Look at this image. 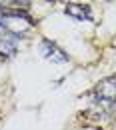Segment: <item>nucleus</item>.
<instances>
[{
    "label": "nucleus",
    "instance_id": "nucleus-1",
    "mask_svg": "<svg viewBox=\"0 0 116 130\" xmlns=\"http://www.w3.org/2000/svg\"><path fill=\"white\" fill-rule=\"evenodd\" d=\"M94 106H96V116H100V118L116 110V76H108L96 84Z\"/></svg>",
    "mask_w": 116,
    "mask_h": 130
},
{
    "label": "nucleus",
    "instance_id": "nucleus-2",
    "mask_svg": "<svg viewBox=\"0 0 116 130\" xmlns=\"http://www.w3.org/2000/svg\"><path fill=\"white\" fill-rule=\"evenodd\" d=\"M0 24L4 26V30L12 36L20 38L24 32H28L34 26V20L24 10H6V8H0Z\"/></svg>",
    "mask_w": 116,
    "mask_h": 130
},
{
    "label": "nucleus",
    "instance_id": "nucleus-3",
    "mask_svg": "<svg viewBox=\"0 0 116 130\" xmlns=\"http://www.w3.org/2000/svg\"><path fill=\"white\" fill-rule=\"evenodd\" d=\"M40 54L48 62H52V64H64V62H68V54L56 42H52V40H42L40 42Z\"/></svg>",
    "mask_w": 116,
    "mask_h": 130
},
{
    "label": "nucleus",
    "instance_id": "nucleus-4",
    "mask_svg": "<svg viewBox=\"0 0 116 130\" xmlns=\"http://www.w3.org/2000/svg\"><path fill=\"white\" fill-rule=\"evenodd\" d=\"M64 12H66L68 16L76 18V20H92V14H90V6H86V4H76V2H72V4H66Z\"/></svg>",
    "mask_w": 116,
    "mask_h": 130
},
{
    "label": "nucleus",
    "instance_id": "nucleus-5",
    "mask_svg": "<svg viewBox=\"0 0 116 130\" xmlns=\"http://www.w3.org/2000/svg\"><path fill=\"white\" fill-rule=\"evenodd\" d=\"M114 130H116V120H114Z\"/></svg>",
    "mask_w": 116,
    "mask_h": 130
}]
</instances>
